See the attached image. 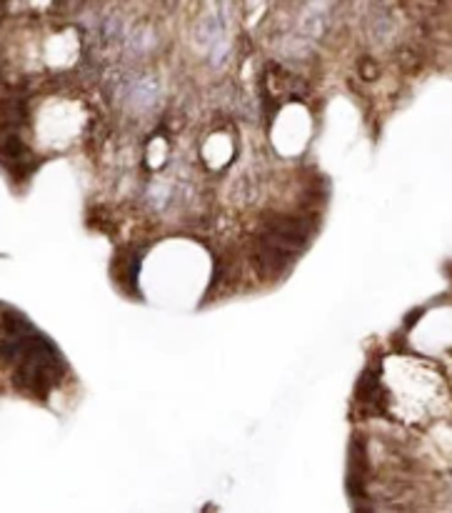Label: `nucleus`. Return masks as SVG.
<instances>
[{
	"label": "nucleus",
	"instance_id": "nucleus-1",
	"mask_svg": "<svg viewBox=\"0 0 452 513\" xmlns=\"http://www.w3.org/2000/svg\"><path fill=\"white\" fill-rule=\"evenodd\" d=\"M0 363L28 395H48L66 373V361L20 310L0 306Z\"/></svg>",
	"mask_w": 452,
	"mask_h": 513
},
{
	"label": "nucleus",
	"instance_id": "nucleus-3",
	"mask_svg": "<svg viewBox=\"0 0 452 513\" xmlns=\"http://www.w3.org/2000/svg\"><path fill=\"white\" fill-rule=\"evenodd\" d=\"M128 98H130L132 108L135 111H148L160 100V80L153 78V75H145V78H138L128 91Z\"/></svg>",
	"mask_w": 452,
	"mask_h": 513
},
{
	"label": "nucleus",
	"instance_id": "nucleus-4",
	"mask_svg": "<svg viewBox=\"0 0 452 513\" xmlns=\"http://www.w3.org/2000/svg\"><path fill=\"white\" fill-rule=\"evenodd\" d=\"M148 198H150V205L155 211H165L173 203V188L168 183H153Z\"/></svg>",
	"mask_w": 452,
	"mask_h": 513
},
{
	"label": "nucleus",
	"instance_id": "nucleus-2",
	"mask_svg": "<svg viewBox=\"0 0 452 513\" xmlns=\"http://www.w3.org/2000/svg\"><path fill=\"white\" fill-rule=\"evenodd\" d=\"M203 43L205 50H208V58L213 63H220V60L228 55V30H225L223 18L217 15H210L203 26Z\"/></svg>",
	"mask_w": 452,
	"mask_h": 513
}]
</instances>
